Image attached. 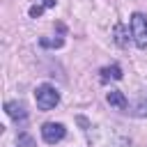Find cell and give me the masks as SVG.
Returning a JSON list of instances; mask_svg holds the SVG:
<instances>
[{"mask_svg": "<svg viewBox=\"0 0 147 147\" xmlns=\"http://www.w3.org/2000/svg\"><path fill=\"white\" fill-rule=\"evenodd\" d=\"M101 74H103V76H101L103 80H106L108 76H110V78H122V69H119L117 64H113V67H106V69H101Z\"/></svg>", "mask_w": 147, "mask_h": 147, "instance_id": "cell-6", "label": "cell"}, {"mask_svg": "<svg viewBox=\"0 0 147 147\" xmlns=\"http://www.w3.org/2000/svg\"><path fill=\"white\" fill-rule=\"evenodd\" d=\"M41 46H62V39H55V41H51V39H41Z\"/></svg>", "mask_w": 147, "mask_h": 147, "instance_id": "cell-8", "label": "cell"}, {"mask_svg": "<svg viewBox=\"0 0 147 147\" xmlns=\"http://www.w3.org/2000/svg\"><path fill=\"white\" fill-rule=\"evenodd\" d=\"M44 11V7H30V16H39Z\"/></svg>", "mask_w": 147, "mask_h": 147, "instance_id": "cell-9", "label": "cell"}, {"mask_svg": "<svg viewBox=\"0 0 147 147\" xmlns=\"http://www.w3.org/2000/svg\"><path fill=\"white\" fill-rule=\"evenodd\" d=\"M106 99H108V103H110V106H115V108H119V110L129 108V101H126V96H124L119 90H110Z\"/></svg>", "mask_w": 147, "mask_h": 147, "instance_id": "cell-5", "label": "cell"}, {"mask_svg": "<svg viewBox=\"0 0 147 147\" xmlns=\"http://www.w3.org/2000/svg\"><path fill=\"white\" fill-rule=\"evenodd\" d=\"M64 136H67V129H64L62 124H57V122H46V124L41 126V138H44L48 145L60 142Z\"/></svg>", "mask_w": 147, "mask_h": 147, "instance_id": "cell-3", "label": "cell"}, {"mask_svg": "<svg viewBox=\"0 0 147 147\" xmlns=\"http://www.w3.org/2000/svg\"><path fill=\"white\" fill-rule=\"evenodd\" d=\"M18 147H34V140H32L28 133H21V136H18Z\"/></svg>", "mask_w": 147, "mask_h": 147, "instance_id": "cell-7", "label": "cell"}, {"mask_svg": "<svg viewBox=\"0 0 147 147\" xmlns=\"http://www.w3.org/2000/svg\"><path fill=\"white\" fill-rule=\"evenodd\" d=\"M34 99H37V106H39L41 110H51V108L57 106L60 94H57V90L51 87V85H39L37 92H34Z\"/></svg>", "mask_w": 147, "mask_h": 147, "instance_id": "cell-2", "label": "cell"}, {"mask_svg": "<svg viewBox=\"0 0 147 147\" xmlns=\"http://www.w3.org/2000/svg\"><path fill=\"white\" fill-rule=\"evenodd\" d=\"M131 37L138 48H147V16L145 14L131 16Z\"/></svg>", "mask_w": 147, "mask_h": 147, "instance_id": "cell-1", "label": "cell"}, {"mask_svg": "<svg viewBox=\"0 0 147 147\" xmlns=\"http://www.w3.org/2000/svg\"><path fill=\"white\" fill-rule=\"evenodd\" d=\"M5 110H7V115L11 117V119H25V106L21 103V101H7L5 103Z\"/></svg>", "mask_w": 147, "mask_h": 147, "instance_id": "cell-4", "label": "cell"}]
</instances>
